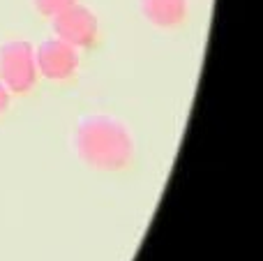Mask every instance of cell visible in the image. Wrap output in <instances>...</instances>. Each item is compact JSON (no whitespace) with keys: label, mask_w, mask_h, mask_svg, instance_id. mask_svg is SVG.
<instances>
[{"label":"cell","mask_w":263,"mask_h":261,"mask_svg":"<svg viewBox=\"0 0 263 261\" xmlns=\"http://www.w3.org/2000/svg\"><path fill=\"white\" fill-rule=\"evenodd\" d=\"M35 65L37 74L46 81H69L79 72V49L51 35L35 44Z\"/></svg>","instance_id":"277c9868"},{"label":"cell","mask_w":263,"mask_h":261,"mask_svg":"<svg viewBox=\"0 0 263 261\" xmlns=\"http://www.w3.org/2000/svg\"><path fill=\"white\" fill-rule=\"evenodd\" d=\"M139 9L153 28L173 30L185 23L190 0H139Z\"/></svg>","instance_id":"5b68a950"},{"label":"cell","mask_w":263,"mask_h":261,"mask_svg":"<svg viewBox=\"0 0 263 261\" xmlns=\"http://www.w3.org/2000/svg\"><path fill=\"white\" fill-rule=\"evenodd\" d=\"M37 65H35V44L21 37L0 42V81L12 95H28L35 88Z\"/></svg>","instance_id":"7a4b0ae2"},{"label":"cell","mask_w":263,"mask_h":261,"mask_svg":"<svg viewBox=\"0 0 263 261\" xmlns=\"http://www.w3.org/2000/svg\"><path fill=\"white\" fill-rule=\"evenodd\" d=\"M32 7H35V12L40 14V16H46L51 18L53 14H58L60 9L69 7L72 3H77V0H30Z\"/></svg>","instance_id":"8992f818"},{"label":"cell","mask_w":263,"mask_h":261,"mask_svg":"<svg viewBox=\"0 0 263 261\" xmlns=\"http://www.w3.org/2000/svg\"><path fill=\"white\" fill-rule=\"evenodd\" d=\"M77 157L95 171L116 174L129 166L136 143L129 125L106 111H92L77 120L72 129Z\"/></svg>","instance_id":"6da1fadb"},{"label":"cell","mask_w":263,"mask_h":261,"mask_svg":"<svg viewBox=\"0 0 263 261\" xmlns=\"http://www.w3.org/2000/svg\"><path fill=\"white\" fill-rule=\"evenodd\" d=\"M9 106H12V92L5 88V83L0 81V116H5L9 111Z\"/></svg>","instance_id":"52a82bcc"},{"label":"cell","mask_w":263,"mask_h":261,"mask_svg":"<svg viewBox=\"0 0 263 261\" xmlns=\"http://www.w3.org/2000/svg\"><path fill=\"white\" fill-rule=\"evenodd\" d=\"M53 37L72 44L74 49H90L100 37V18L88 5L72 3L49 18Z\"/></svg>","instance_id":"3957f363"}]
</instances>
